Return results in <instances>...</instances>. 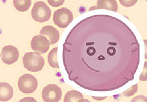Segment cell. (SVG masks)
I'll return each mask as SVG.
<instances>
[{"label": "cell", "mask_w": 147, "mask_h": 102, "mask_svg": "<svg viewBox=\"0 0 147 102\" xmlns=\"http://www.w3.org/2000/svg\"><path fill=\"white\" fill-rule=\"evenodd\" d=\"M69 80L90 91L116 90L132 81L140 62L133 31L116 17L96 15L74 27L63 46Z\"/></svg>", "instance_id": "6da1fadb"}, {"label": "cell", "mask_w": 147, "mask_h": 102, "mask_svg": "<svg viewBox=\"0 0 147 102\" xmlns=\"http://www.w3.org/2000/svg\"><path fill=\"white\" fill-rule=\"evenodd\" d=\"M23 64L25 68L30 72H39L43 68L45 60L39 53L29 52L23 57Z\"/></svg>", "instance_id": "7a4b0ae2"}, {"label": "cell", "mask_w": 147, "mask_h": 102, "mask_svg": "<svg viewBox=\"0 0 147 102\" xmlns=\"http://www.w3.org/2000/svg\"><path fill=\"white\" fill-rule=\"evenodd\" d=\"M32 18L36 22H45L48 21L51 15V11L49 6L43 1L34 4L31 12Z\"/></svg>", "instance_id": "3957f363"}, {"label": "cell", "mask_w": 147, "mask_h": 102, "mask_svg": "<svg viewBox=\"0 0 147 102\" xmlns=\"http://www.w3.org/2000/svg\"><path fill=\"white\" fill-rule=\"evenodd\" d=\"M38 80L33 75L26 74L21 76L18 82V86L21 92L25 94L34 92L38 88Z\"/></svg>", "instance_id": "277c9868"}, {"label": "cell", "mask_w": 147, "mask_h": 102, "mask_svg": "<svg viewBox=\"0 0 147 102\" xmlns=\"http://www.w3.org/2000/svg\"><path fill=\"white\" fill-rule=\"evenodd\" d=\"M74 16L72 12L67 8L57 9L54 13L53 22L56 26L61 28L67 27L73 21Z\"/></svg>", "instance_id": "5b68a950"}, {"label": "cell", "mask_w": 147, "mask_h": 102, "mask_svg": "<svg viewBox=\"0 0 147 102\" xmlns=\"http://www.w3.org/2000/svg\"><path fill=\"white\" fill-rule=\"evenodd\" d=\"M42 96L46 102H58L61 100L62 91L56 85L49 84L44 88Z\"/></svg>", "instance_id": "8992f818"}, {"label": "cell", "mask_w": 147, "mask_h": 102, "mask_svg": "<svg viewBox=\"0 0 147 102\" xmlns=\"http://www.w3.org/2000/svg\"><path fill=\"white\" fill-rule=\"evenodd\" d=\"M50 45L49 40L42 35L34 36L31 41L32 49L40 54L47 53L49 50Z\"/></svg>", "instance_id": "52a82bcc"}, {"label": "cell", "mask_w": 147, "mask_h": 102, "mask_svg": "<svg viewBox=\"0 0 147 102\" xmlns=\"http://www.w3.org/2000/svg\"><path fill=\"white\" fill-rule=\"evenodd\" d=\"M19 56L20 53L18 48L11 45L4 47L1 53L3 62L8 65L12 64L16 62L19 58Z\"/></svg>", "instance_id": "ba28073f"}, {"label": "cell", "mask_w": 147, "mask_h": 102, "mask_svg": "<svg viewBox=\"0 0 147 102\" xmlns=\"http://www.w3.org/2000/svg\"><path fill=\"white\" fill-rule=\"evenodd\" d=\"M42 35L48 38L50 44H54L57 43L60 39V33L59 31L53 26L48 25L43 27L40 30Z\"/></svg>", "instance_id": "9c48e42d"}, {"label": "cell", "mask_w": 147, "mask_h": 102, "mask_svg": "<svg viewBox=\"0 0 147 102\" xmlns=\"http://www.w3.org/2000/svg\"><path fill=\"white\" fill-rule=\"evenodd\" d=\"M13 89L7 82H0V101H7L12 99Z\"/></svg>", "instance_id": "30bf717a"}, {"label": "cell", "mask_w": 147, "mask_h": 102, "mask_svg": "<svg viewBox=\"0 0 147 102\" xmlns=\"http://www.w3.org/2000/svg\"><path fill=\"white\" fill-rule=\"evenodd\" d=\"M97 9L116 12L118 10V4L116 0H98Z\"/></svg>", "instance_id": "8fae6325"}, {"label": "cell", "mask_w": 147, "mask_h": 102, "mask_svg": "<svg viewBox=\"0 0 147 102\" xmlns=\"http://www.w3.org/2000/svg\"><path fill=\"white\" fill-rule=\"evenodd\" d=\"M84 99L83 95L77 91H71L68 92L64 96V102H81L86 101Z\"/></svg>", "instance_id": "7c38bea8"}, {"label": "cell", "mask_w": 147, "mask_h": 102, "mask_svg": "<svg viewBox=\"0 0 147 102\" xmlns=\"http://www.w3.org/2000/svg\"><path fill=\"white\" fill-rule=\"evenodd\" d=\"M57 52L58 48L55 47L53 48L48 55V63L49 65L54 68H59V64L57 59Z\"/></svg>", "instance_id": "4fadbf2b"}, {"label": "cell", "mask_w": 147, "mask_h": 102, "mask_svg": "<svg viewBox=\"0 0 147 102\" xmlns=\"http://www.w3.org/2000/svg\"><path fill=\"white\" fill-rule=\"evenodd\" d=\"M32 4L31 0H13L14 7L20 12L27 11Z\"/></svg>", "instance_id": "5bb4252c"}, {"label": "cell", "mask_w": 147, "mask_h": 102, "mask_svg": "<svg viewBox=\"0 0 147 102\" xmlns=\"http://www.w3.org/2000/svg\"><path fill=\"white\" fill-rule=\"evenodd\" d=\"M138 91V85L135 84L127 91L123 92V95L125 96H131L134 95Z\"/></svg>", "instance_id": "9a60e30c"}, {"label": "cell", "mask_w": 147, "mask_h": 102, "mask_svg": "<svg viewBox=\"0 0 147 102\" xmlns=\"http://www.w3.org/2000/svg\"><path fill=\"white\" fill-rule=\"evenodd\" d=\"M138 0H119L120 3L124 7H130L134 5Z\"/></svg>", "instance_id": "2e32d148"}, {"label": "cell", "mask_w": 147, "mask_h": 102, "mask_svg": "<svg viewBox=\"0 0 147 102\" xmlns=\"http://www.w3.org/2000/svg\"><path fill=\"white\" fill-rule=\"evenodd\" d=\"M64 1L65 0H47L49 5L53 7H58L63 5Z\"/></svg>", "instance_id": "e0dca14e"}, {"label": "cell", "mask_w": 147, "mask_h": 102, "mask_svg": "<svg viewBox=\"0 0 147 102\" xmlns=\"http://www.w3.org/2000/svg\"><path fill=\"white\" fill-rule=\"evenodd\" d=\"M147 99L145 96H138L134 97V99L132 100V101H146Z\"/></svg>", "instance_id": "ac0fdd59"}]
</instances>
